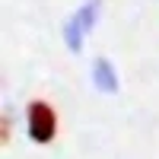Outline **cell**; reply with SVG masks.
<instances>
[{"label": "cell", "instance_id": "3957f363", "mask_svg": "<svg viewBox=\"0 0 159 159\" xmlns=\"http://www.w3.org/2000/svg\"><path fill=\"white\" fill-rule=\"evenodd\" d=\"M99 10H102V0H86V7L76 10V16H73L76 25H80L83 32H89L92 25H96V19H99Z\"/></svg>", "mask_w": 159, "mask_h": 159}, {"label": "cell", "instance_id": "6da1fadb", "mask_svg": "<svg viewBox=\"0 0 159 159\" xmlns=\"http://www.w3.org/2000/svg\"><path fill=\"white\" fill-rule=\"evenodd\" d=\"M57 134V115L48 102H32L29 105V137L35 143H51Z\"/></svg>", "mask_w": 159, "mask_h": 159}, {"label": "cell", "instance_id": "7a4b0ae2", "mask_svg": "<svg viewBox=\"0 0 159 159\" xmlns=\"http://www.w3.org/2000/svg\"><path fill=\"white\" fill-rule=\"evenodd\" d=\"M92 80H96V86L102 92H115L118 89V76H115V64L108 57H99L92 64Z\"/></svg>", "mask_w": 159, "mask_h": 159}, {"label": "cell", "instance_id": "277c9868", "mask_svg": "<svg viewBox=\"0 0 159 159\" xmlns=\"http://www.w3.org/2000/svg\"><path fill=\"white\" fill-rule=\"evenodd\" d=\"M83 35H86V32L76 25V19H67V25H64V42H67L70 51H80V48H83Z\"/></svg>", "mask_w": 159, "mask_h": 159}]
</instances>
